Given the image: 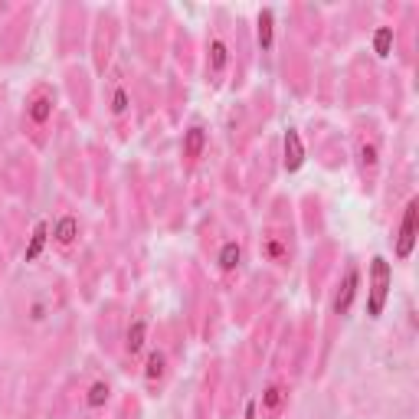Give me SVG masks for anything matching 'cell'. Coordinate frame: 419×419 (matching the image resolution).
Segmentation results:
<instances>
[{
  "label": "cell",
  "instance_id": "cell-15",
  "mask_svg": "<svg viewBox=\"0 0 419 419\" xmlns=\"http://www.w3.org/2000/svg\"><path fill=\"white\" fill-rule=\"evenodd\" d=\"M164 363H167V361H164V354L154 351L151 357H148V367H144V380H148V383L161 380V377H164Z\"/></svg>",
  "mask_w": 419,
  "mask_h": 419
},
{
  "label": "cell",
  "instance_id": "cell-17",
  "mask_svg": "<svg viewBox=\"0 0 419 419\" xmlns=\"http://www.w3.org/2000/svg\"><path fill=\"white\" fill-rule=\"evenodd\" d=\"M357 154H361V164L367 167V171H373V167H377V144H373V141H361Z\"/></svg>",
  "mask_w": 419,
  "mask_h": 419
},
{
  "label": "cell",
  "instance_id": "cell-4",
  "mask_svg": "<svg viewBox=\"0 0 419 419\" xmlns=\"http://www.w3.org/2000/svg\"><path fill=\"white\" fill-rule=\"evenodd\" d=\"M282 151H285V171L295 174L302 164H305V144H302V138H298L295 128H288L285 138H282Z\"/></svg>",
  "mask_w": 419,
  "mask_h": 419
},
{
  "label": "cell",
  "instance_id": "cell-1",
  "mask_svg": "<svg viewBox=\"0 0 419 419\" xmlns=\"http://www.w3.org/2000/svg\"><path fill=\"white\" fill-rule=\"evenodd\" d=\"M390 262L383 256H373L370 262V295H367V314L370 318H380L383 308H387V298H390Z\"/></svg>",
  "mask_w": 419,
  "mask_h": 419
},
{
  "label": "cell",
  "instance_id": "cell-16",
  "mask_svg": "<svg viewBox=\"0 0 419 419\" xmlns=\"http://www.w3.org/2000/svg\"><path fill=\"white\" fill-rule=\"evenodd\" d=\"M108 383H92V387H89V393H86V403L89 406H92V410H98V406H105V403H108Z\"/></svg>",
  "mask_w": 419,
  "mask_h": 419
},
{
  "label": "cell",
  "instance_id": "cell-3",
  "mask_svg": "<svg viewBox=\"0 0 419 419\" xmlns=\"http://www.w3.org/2000/svg\"><path fill=\"white\" fill-rule=\"evenodd\" d=\"M357 288H361V272H357V266H351L347 272H344L337 295H334V314L351 311V302H354V295H357Z\"/></svg>",
  "mask_w": 419,
  "mask_h": 419
},
{
  "label": "cell",
  "instance_id": "cell-19",
  "mask_svg": "<svg viewBox=\"0 0 419 419\" xmlns=\"http://www.w3.org/2000/svg\"><path fill=\"white\" fill-rule=\"evenodd\" d=\"M266 256L269 259H282V256H285V246H282L278 239H269V243H266Z\"/></svg>",
  "mask_w": 419,
  "mask_h": 419
},
{
  "label": "cell",
  "instance_id": "cell-11",
  "mask_svg": "<svg viewBox=\"0 0 419 419\" xmlns=\"http://www.w3.org/2000/svg\"><path fill=\"white\" fill-rule=\"evenodd\" d=\"M239 262H243V249H239V243H226V246L219 249V269H223V272H233Z\"/></svg>",
  "mask_w": 419,
  "mask_h": 419
},
{
  "label": "cell",
  "instance_id": "cell-13",
  "mask_svg": "<svg viewBox=\"0 0 419 419\" xmlns=\"http://www.w3.org/2000/svg\"><path fill=\"white\" fill-rule=\"evenodd\" d=\"M144 337H148V324L144 321H134L131 328H128V341H124V347H128V354H138L144 347Z\"/></svg>",
  "mask_w": 419,
  "mask_h": 419
},
{
  "label": "cell",
  "instance_id": "cell-7",
  "mask_svg": "<svg viewBox=\"0 0 419 419\" xmlns=\"http://www.w3.org/2000/svg\"><path fill=\"white\" fill-rule=\"evenodd\" d=\"M285 400H288V393L278 387V383H272L266 393H262V413L266 416H278V410L285 406Z\"/></svg>",
  "mask_w": 419,
  "mask_h": 419
},
{
  "label": "cell",
  "instance_id": "cell-5",
  "mask_svg": "<svg viewBox=\"0 0 419 419\" xmlns=\"http://www.w3.org/2000/svg\"><path fill=\"white\" fill-rule=\"evenodd\" d=\"M203 144H207V131H203L200 124H193L191 131L183 134V157L197 161V157L203 154Z\"/></svg>",
  "mask_w": 419,
  "mask_h": 419
},
{
  "label": "cell",
  "instance_id": "cell-10",
  "mask_svg": "<svg viewBox=\"0 0 419 419\" xmlns=\"http://www.w3.org/2000/svg\"><path fill=\"white\" fill-rule=\"evenodd\" d=\"M256 37H259V46L262 49H272V10H259V27H256Z\"/></svg>",
  "mask_w": 419,
  "mask_h": 419
},
{
  "label": "cell",
  "instance_id": "cell-18",
  "mask_svg": "<svg viewBox=\"0 0 419 419\" xmlns=\"http://www.w3.org/2000/svg\"><path fill=\"white\" fill-rule=\"evenodd\" d=\"M112 112H115V115H124V112H128V92H124V89H115V96H112Z\"/></svg>",
  "mask_w": 419,
  "mask_h": 419
},
{
  "label": "cell",
  "instance_id": "cell-8",
  "mask_svg": "<svg viewBox=\"0 0 419 419\" xmlns=\"http://www.w3.org/2000/svg\"><path fill=\"white\" fill-rule=\"evenodd\" d=\"M53 236H56L59 246H72L79 236V219L76 217H63L56 223V229H53Z\"/></svg>",
  "mask_w": 419,
  "mask_h": 419
},
{
  "label": "cell",
  "instance_id": "cell-14",
  "mask_svg": "<svg viewBox=\"0 0 419 419\" xmlns=\"http://www.w3.org/2000/svg\"><path fill=\"white\" fill-rule=\"evenodd\" d=\"M390 49H393V30L380 27L373 33V53H377V56H390Z\"/></svg>",
  "mask_w": 419,
  "mask_h": 419
},
{
  "label": "cell",
  "instance_id": "cell-2",
  "mask_svg": "<svg viewBox=\"0 0 419 419\" xmlns=\"http://www.w3.org/2000/svg\"><path fill=\"white\" fill-rule=\"evenodd\" d=\"M416 236H419V200H410L406 210H403L400 236H397V256L410 259L413 249H416Z\"/></svg>",
  "mask_w": 419,
  "mask_h": 419
},
{
  "label": "cell",
  "instance_id": "cell-21",
  "mask_svg": "<svg viewBox=\"0 0 419 419\" xmlns=\"http://www.w3.org/2000/svg\"><path fill=\"white\" fill-rule=\"evenodd\" d=\"M246 419H256V403H246Z\"/></svg>",
  "mask_w": 419,
  "mask_h": 419
},
{
  "label": "cell",
  "instance_id": "cell-20",
  "mask_svg": "<svg viewBox=\"0 0 419 419\" xmlns=\"http://www.w3.org/2000/svg\"><path fill=\"white\" fill-rule=\"evenodd\" d=\"M30 318H33V321H39V318H43V305H33V314H30Z\"/></svg>",
  "mask_w": 419,
  "mask_h": 419
},
{
  "label": "cell",
  "instance_id": "cell-9",
  "mask_svg": "<svg viewBox=\"0 0 419 419\" xmlns=\"http://www.w3.org/2000/svg\"><path fill=\"white\" fill-rule=\"evenodd\" d=\"M46 223H37L33 226V236H30V243H27V252H23V259L27 262H37L39 259V252H43V246H46Z\"/></svg>",
  "mask_w": 419,
  "mask_h": 419
},
{
  "label": "cell",
  "instance_id": "cell-6",
  "mask_svg": "<svg viewBox=\"0 0 419 419\" xmlns=\"http://www.w3.org/2000/svg\"><path fill=\"white\" fill-rule=\"evenodd\" d=\"M27 115L33 124H46L49 118H53V98L49 96H37L33 102L27 105Z\"/></svg>",
  "mask_w": 419,
  "mask_h": 419
},
{
  "label": "cell",
  "instance_id": "cell-12",
  "mask_svg": "<svg viewBox=\"0 0 419 419\" xmlns=\"http://www.w3.org/2000/svg\"><path fill=\"white\" fill-rule=\"evenodd\" d=\"M226 63H229L226 43H223V39H213V43H210V69H213V72H223Z\"/></svg>",
  "mask_w": 419,
  "mask_h": 419
}]
</instances>
